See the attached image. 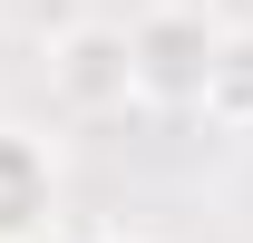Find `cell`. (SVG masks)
Returning a JSON list of instances; mask_svg holds the SVG:
<instances>
[{"mask_svg":"<svg viewBox=\"0 0 253 243\" xmlns=\"http://www.w3.org/2000/svg\"><path fill=\"white\" fill-rule=\"evenodd\" d=\"M214 49H224V30L205 20V10L156 0V10L126 30V78H136V97H146V107H205Z\"/></svg>","mask_w":253,"mask_h":243,"instance_id":"1","label":"cell"},{"mask_svg":"<svg viewBox=\"0 0 253 243\" xmlns=\"http://www.w3.org/2000/svg\"><path fill=\"white\" fill-rule=\"evenodd\" d=\"M49 78H59V97L78 107V117L126 107V97H136V78H126V30H107V20L68 30V39H59V59H49Z\"/></svg>","mask_w":253,"mask_h":243,"instance_id":"2","label":"cell"},{"mask_svg":"<svg viewBox=\"0 0 253 243\" xmlns=\"http://www.w3.org/2000/svg\"><path fill=\"white\" fill-rule=\"evenodd\" d=\"M49 195H59L49 146L20 136V126H0V243H30L39 224H49Z\"/></svg>","mask_w":253,"mask_h":243,"instance_id":"3","label":"cell"},{"mask_svg":"<svg viewBox=\"0 0 253 243\" xmlns=\"http://www.w3.org/2000/svg\"><path fill=\"white\" fill-rule=\"evenodd\" d=\"M205 117H224V126H244V117H253V39H244V30H224V49H214Z\"/></svg>","mask_w":253,"mask_h":243,"instance_id":"4","label":"cell"}]
</instances>
